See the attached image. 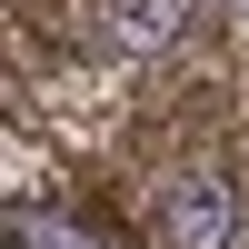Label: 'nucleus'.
<instances>
[{"instance_id": "obj_1", "label": "nucleus", "mask_w": 249, "mask_h": 249, "mask_svg": "<svg viewBox=\"0 0 249 249\" xmlns=\"http://www.w3.org/2000/svg\"><path fill=\"white\" fill-rule=\"evenodd\" d=\"M230 219H239L230 179L190 170V179H170V199H160V249H230Z\"/></svg>"}]
</instances>
